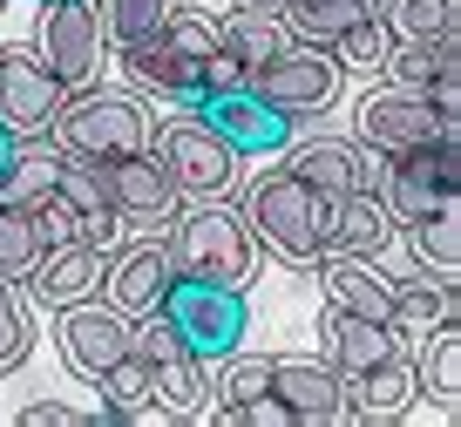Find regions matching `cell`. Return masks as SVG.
Returning <instances> with one entry per match:
<instances>
[{
  "label": "cell",
  "mask_w": 461,
  "mask_h": 427,
  "mask_svg": "<svg viewBox=\"0 0 461 427\" xmlns=\"http://www.w3.org/2000/svg\"><path fill=\"white\" fill-rule=\"evenodd\" d=\"M272 400H285L299 427H339L353 421L346 380L326 353H272Z\"/></svg>",
  "instance_id": "13"
},
{
  "label": "cell",
  "mask_w": 461,
  "mask_h": 427,
  "mask_svg": "<svg viewBox=\"0 0 461 427\" xmlns=\"http://www.w3.org/2000/svg\"><path fill=\"white\" fill-rule=\"evenodd\" d=\"M414 386L420 394H434L441 407H455L461 400V326L447 319V326H434L428 340H420L414 353Z\"/></svg>",
  "instance_id": "28"
},
{
  "label": "cell",
  "mask_w": 461,
  "mask_h": 427,
  "mask_svg": "<svg viewBox=\"0 0 461 427\" xmlns=\"http://www.w3.org/2000/svg\"><path fill=\"white\" fill-rule=\"evenodd\" d=\"M414 353L387 359V367L374 373H346V407H353V421H401L407 407H414Z\"/></svg>",
  "instance_id": "24"
},
{
  "label": "cell",
  "mask_w": 461,
  "mask_h": 427,
  "mask_svg": "<svg viewBox=\"0 0 461 427\" xmlns=\"http://www.w3.org/2000/svg\"><path fill=\"white\" fill-rule=\"evenodd\" d=\"M278 157H285V170L299 177V184H312L326 204L374 184V150H366V142H346V136H292Z\"/></svg>",
  "instance_id": "15"
},
{
  "label": "cell",
  "mask_w": 461,
  "mask_h": 427,
  "mask_svg": "<svg viewBox=\"0 0 461 427\" xmlns=\"http://www.w3.org/2000/svg\"><path fill=\"white\" fill-rule=\"evenodd\" d=\"M149 157L163 163V177H170V190L184 204H211V197L238 190V150L197 109L170 115V123H149Z\"/></svg>",
  "instance_id": "4"
},
{
  "label": "cell",
  "mask_w": 461,
  "mask_h": 427,
  "mask_svg": "<svg viewBox=\"0 0 461 427\" xmlns=\"http://www.w3.org/2000/svg\"><path fill=\"white\" fill-rule=\"evenodd\" d=\"M157 313L176 326V340H184L203 367H217L230 346H245V326H251L245 292H238V285H211V278H170Z\"/></svg>",
  "instance_id": "6"
},
{
  "label": "cell",
  "mask_w": 461,
  "mask_h": 427,
  "mask_svg": "<svg viewBox=\"0 0 461 427\" xmlns=\"http://www.w3.org/2000/svg\"><path fill=\"white\" fill-rule=\"evenodd\" d=\"M238 7H265V14H285V0H238Z\"/></svg>",
  "instance_id": "38"
},
{
  "label": "cell",
  "mask_w": 461,
  "mask_h": 427,
  "mask_svg": "<svg viewBox=\"0 0 461 427\" xmlns=\"http://www.w3.org/2000/svg\"><path fill=\"white\" fill-rule=\"evenodd\" d=\"M34 7H41V0H34Z\"/></svg>",
  "instance_id": "41"
},
{
  "label": "cell",
  "mask_w": 461,
  "mask_h": 427,
  "mask_svg": "<svg viewBox=\"0 0 461 427\" xmlns=\"http://www.w3.org/2000/svg\"><path fill=\"white\" fill-rule=\"evenodd\" d=\"M48 136L61 142V157H82V163H115V157H136L149 150V109L130 95V88H75L61 95Z\"/></svg>",
  "instance_id": "3"
},
{
  "label": "cell",
  "mask_w": 461,
  "mask_h": 427,
  "mask_svg": "<svg viewBox=\"0 0 461 427\" xmlns=\"http://www.w3.org/2000/svg\"><path fill=\"white\" fill-rule=\"evenodd\" d=\"M170 251H163V238H136L122 244V251H109V265H102V299L115 305L122 319H143L163 305V292H170Z\"/></svg>",
  "instance_id": "16"
},
{
  "label": "cell",
  "mask_w": 461,
  "mask_h": 427,
  "mask_svg": "<svg viewBox=\"0 0 461 427\" xmlns=\"http://www.w3.org/2000/svg\"><path fill=\"white\" fill-rule=\"evenodd\" d=\"M374 197L387 204L393 231H407V224H420L441 197H455V190L434 177L428 150H407V157H374Z\"/></svg>",
  "instance_id": "17"
},
{
  "label": "cell",
  "mask_w": 461,
  "mask_h": 427,
  "mask_svg": "<svg viewBox=\"0 0 461 427\" xmlns=\"http://www.w3.org/2000/svg\"><path fill=\"white\" fill-rule=\"evenodd\" d=\"M102 184H109V211H115V224L136 231V238H163V231H170V217L184 211V197L170 190V177H163V163L149 157V150L102 163Z\"/></svg>",
  "instance_id": "10"
},
{
  "label": "cell",
  "mask_w": 461,
  "mask_h": 427,
  "mask_svg": "<svg viewBox=\"0 0 461 427\" xmlns=\"http://www.w3.org/2000/svg\"><path fill=\"white\" fill-rule=\"evenodd\" d=\"M102 265H109V251L88 238H68V244H48L41 265L28 271V292L48 305H75L88 299V292H102Z\"/></svg>",
  "instance_id": "19"
},
{
  "label": "cell",
  "mask_w": 461,
  "mask_h": 427,
  "mask_svg": "<svg viewBox=\"0 0 461 427\" xmlns=\"http://www.w3.org/2000/svg\"><path fill=\"white\" fill-rule=\"evenodd\" d=\"M190 109H197L238 157H278V150L299 136V123H285L251 82L245 88H217V95H190Z\"/></svg>",
  "instance_id": "12"
},
{
  "label": "cell",
  "mask_w": 461,
  "mask_h": 427,
  "mask_svg": "<svg viewBox=\"0 0 461 427\" xmlns=\"http://www.w3.org/2000/svg\"><path fill=\"white\" fill-rule=\"evenodd\" d=\"M387 244H393V217H387V204L374 197V184L346 190V197L326 204V251H339V258H380Z\"/></svg>",
  "instance_id": "20"
},
{
  "label": "cell",
  "mask_w": 461,
  "mask_h": 427,
  "mask_svg": "<svg viewBox=\"0 0 461 427\" xmlns=\"http://www.w3.org/2000/svg\"><path fill=\"white\" fill-rule=\"evenodd\" d=\"M0 7H7V0H0Z\"/></svg>",
  "instance_id": "40"
},
{
  "label": "cell",
  "mask_w": 461,
  "mask_h": 427,
  "mask_svg": "<svg viewBox=\"0 0 461 427\" xmlns=\"http://www.w3.org/2000/svg\"><path fill=\"white\" fill-rule=\"evenodd\" d=\"M61 95L68 88L41 68L34 48H0V123L14 129V136H48Z\"/></svg>",
  "instance_id": "14"
},
{
  "label": "cell",
  "mask_w": 461,
  "mask_h": 427,
  "mask_svg": "<svg viewBox=\"0 0 461 427\" xmlns=\"http://www.w3.org/2000/svg\"><path fill=\"white\" fill-rule=\"evenodd\" d=\"M401 353H414V346H407L387 319L326 313V359L339 367V380L346 373H374V367H387V359H401Z\"/></svg>",
  "instance_id": "21"
},
{
  "label": "cell",
  "mask_w": 461,
  "mask_h": 427,
  "mask_svg": "<svg viewBox=\"0 0 461 427\" xmlns=\"http://www.w3.org/2000/svg\"><path fill=\"white\" fill-rule=\"evenodd\" d=\"M455 123H441L434 115V102L420 95V88H401V82H387V88H366V102H360V142L374 150V157H407V150H428L434 136H447Z\"/></svg>",
  "instance_id": "11"
},
{
  "label": "cell",
  "mask_w": 461,
  "mask_h": 427,
  "mask_svg": "<svg viewBox=\"0 0 461 427\" xmlns=\"http://www.w3.org/2000/svg\"><path fill=\"white\" fill-rule=\"evenodd\" d=\"M28 48L41 55V68L55 75L68 95H75V88H88V82H102V61L115 55L95 0H41V21H34V41Z\"/></svg>",
  "instance_id": "5"
},
{
  "label": "cell",
  "mask_w": 461,
  "mask_h": 427,
  "mask_svg": "<svg viewBox=\"0 0 461 427\" xmlns=\"http://www.w3.org/2000/svg\"><path fill=\"white\" fill-rule=\"evenodd\" d=\"M34 224H41V244H68V238H82V224H75V211L61 197H41L34 204Z\"/></svg>",
  "instance_id": "37"
},
{
  "label": "cell",
  "mask_w": 461,
  "mask_h": 427,
  "mask_svg": "<svg viewBox=\"0 0 461 427\" xmlns=\"http://www.w3.org/2000/svg\"><path fill=\"white\" fill-rule=\"evenodd\" d=\"M34 346V319H28V285L0 278V373H14Z\"/></svg>",
  "instance_id": "33"
},
{
  "label": "cell",
  "mask_w": 461,
  "mask_h": 427,
  "mask_svg": "<svg viewBox=\"0 0 461 427\" xmlns=\"http://www.w3.org/2000/svg\"><path fill=\"white\" fill-rule=\"evenodd\" d=\"M251 394H272V353H238L230 346L217 359V407L224 400H251Z\"/></svg>",
  "instance_id": "35"
},
{
  "label": "cell",
  "mask_w": 461,
  "mask_h": 427,
  "mask_svg": "<svg viewBox=\"0 0 461 427\" xmlns=\"http://www.w3.org/2000/svg\"><path fill=\"white\" fill-rule=\"evenodd\" d=\"M41 224H34V211H21V204H0V278L28 285V271L41 265Z\"/></svg>",
  "instance_id": "32"
},
{
  "label": "cell",
  "mask_w": 461,
  "mask_h": 427,
  "mask_svg": "<svg viewBox=\"0 0 461 427\" xmlns=\"http://www.w3.org/2000/svg\"><path fill=\"white\" fill-rule=\"evenodd\" d=\"M319 292H326V313H353V319H393V278L374 258H319Z\"/></svg>",
  "instance_id": "18"
},
{
  "label": "cell",
  "mask_w": 461,
  "mask_h": 427,
  "mask_svg": "<svg viewBox=\"0 0 461 427\" xmlns=\"http://www.w3.org/2000/svg\"><path fill=\"white\" fill-rule=\"evenodd\" d=\"M393 41H447L461 34V0H380Z\"/></svg>",
  "instance_id": "30"
},
{
  "label": "cell",
  "mask_w": 461,
  "mask_h": 427,
  "mask_svg": "<svg viewBox=\"0 0 461 427\" xmlns=\"http://www.w3.org/2000/svg\"><path fill=\"white\" fill-rule=\"evenodd\" d=\"M339 82H346L339 61H332L326 48H312V41H285L258 75H251V88H258L285 123H319V115L339 102Z\"/></svg>",
  "instance_id": "7"
},
{
  "label": "cell",
  "mask_w": 461,
  "mask_h": 427,
  "mask_svg": "<svg viewBox=\"0 0 461 427\" xmlns=\"http://www.w3.org/2000/svg\"><path fill=\"white\" fill-rule=\"evenodd\" d=\"M447 319H461L455 278H434V271H420V278H393V319H387V326L401 332L407 346H420L434 326H447Z\"/></svg>",
  "instance_id": "23"
},
{
  "label": "cell",
  "mask_w": 461,
  "mask_h": 427,
  "mask_svg": "<svg viewBox=\"0 0 461 427\" xmlns=\"http://www.w3.org/2000/svg\"><path fill=\"white\" fill-rule=\"evenodd\" d=\"M55 197L75 211V224H82V238H88V244H102V251H109V244L122 238V224H115V211H109V184H102V163L68 157V163H61Z\"/></svg>",
  "instance_id": "25"
},
{
  "label": "cell",
  "mask_w": 461,
  "mask_h": 427,
  "mask_svg": "<svg viewBox=\"0 0 461 427\" xmlns=\"http://www.w3.org/2000/svg\"><path fill=\"white\" fill-rule=\"evenodd\" d=\"M387 48H393L387 21H380V14H366V21H353L346 34H332V41H326V55L339 61V75H380V68H387Z\"/></svg>",
  "instance_id": "31"
},
{
  "label": "cell",
  "mask_w": 461,
  "mask_h": 427,
  "mask_svg": "<svg viewBox=\"0 0 461 427\" xmlns=\"http://www.w3.org/2000/svg\"><path fill=\"white\" fill-rule=\"evenodd\" d=\"M136 353H143V367H149V394H157V407H170V413H197L203 407V394H211V367L176 340V326L163 313L136 319Z\"/></svg>",
  "instance_id": "9"
},
{
  "label": "cell",
  "mask_w": 461,
  "mask_h": 427,
  "mask_svg": "<svg viewBox=\"0 0 461 427\" xmlns=\"http://www.w3.org/2000/svg\"><path fill=\"white\" fill-rule=\"evenodd\" d=\"M14 142H21V136H14L7 123H0V163H7V150H14Z\"/></svg>",
  "instance_id": "39"
},
{
  "label": "cell",
  "mask_w": 461,
  "mask_h": 427,
  "mask_svg": "<svg viewBox=\"0 0 461 427\" xmlns=\"http://www.w3.org/2000/svg\"><path fill=\"white\" fill-rule=\"evenodd\" d=\"M61 142L55 136H21L14 150H7V163H0V204H21V211H34L41 197H55L61 184Z\"/></svg>",
  "instance_id": "22"
},
{
  "label": "cell",
  "mask_w": 461,
  "mask_h": 427,
  "mask_svg": "<svg viewBox=\"0 0 461 427\" xmlns=\"http://www.w3.org/2000/svg\"><path fill=\"white\" fill-rule=\"evenodd\" d=\"M88 421H102V413H82L68 400H28L21 407V427H88Z\"/></svg>",
  "instance_id": "36"
},
{
  "label": "cell",
  "mask_w": 461,
  "mask_h": 427,
  "mask_svg": "<svg viewBox=\"0 0 461 427\" xmlns=\"http://www.w3.org/2000/svg\"><path fill=\"white\" fill-rule=\"evenodd\" d=\"M366 14H380V0H285L292 41H312V48H326L332 34H346L353 21H366Z\"/></svg>",
  "instance_id": "29"
},
{
  "label": "cell",
  "mask_w": 461,
  "mask_h": 427,
  "mask_svg": "<svg viewBox=\"0 0 461 427\" xmlns=\"http://www.w3.org/2000/svg\"><path fill=\"white\" fill-rule=\"evenodd\" d=\"M238 217L251 224V238H258L278 265L319 271V258H326V197H319L312 184H299L285 163L265 170V177H251Z\"/></svg>",
  "instance_id": "1"
},
{
  "label": "cell",
  "mask_w": 461,
  "mask_h": 427,
  "mask_svg": "<svg viewBox=\"0 0 461 427\" xmlns=\"http://www.w3.org/2000/svg\"><path fill=\"white\" fill-rule=\"evenodd\" d=\"M407 244H414L420 271L455 278V271H461V197H441L420 224H407Z\"/></svg>",
  "instance_id": "27"
},
{
  "label": "cell",
  "mask_w": 461,
  "mask_h": 427,
  "mask_svg": "<svg viewBox=\"0 0 461 427\" xmlns=\"http://www.w3.org/2000/svg\"><path fill=\"white\" fill-rule=\"evenodd\" d=\"M163 251H170L176 278H211V285H238V292L258 278V238L224 197L184 204L163 231Z\"/></svg>",
  "instance_id": "2"
},
{
  "label": "cell",
  "mask_w": 461,
  "mask_h": 427,
  "mask_svg": "<svg viewBox=\"0 0 461 427\" xmlns=\"http://www.w3.org/2000/svg\"><path fill=\"white\" fill-rule=\"evenodd\" d=\"M95 7H102V28H109V48H130L163 28V14L176 0H95Z\"/></svg>",
  "instance_id": "34"
},
{
  "label": "cell",
  "mask_w": 461,
  "mask_h": 427,
  "mask_svg": "<svg viewBox=\"0 0 461 427\" xmlns=\"http://www.w3.org/2000/svg\"><path fill=\"white\" fill-rule=\"evenodd\" d=\"M217 41L245 61V75H258L292 41V28H285V14H265V7H230V14H217Z\"/></svg>",
  "instance_id": "26"
},
{
  "label": "cell",
  "mask_w": 461,
  "mask_h": 427,
  "mask_svg": "<svg viewBox=\"0 0 461 427\" xmlns=\"http://www.w3.org/2000/svg\"><path fill=\"white\" fill-rule=\"evenodd\" d=\"M55 340H61V359L75 367V380H88L95 386L102 373L115 367V359L136 346V319H122L109 299H75V305H61V319H55Z\"/></svg>",
  "instance_id": "8"
}]
</instances>
